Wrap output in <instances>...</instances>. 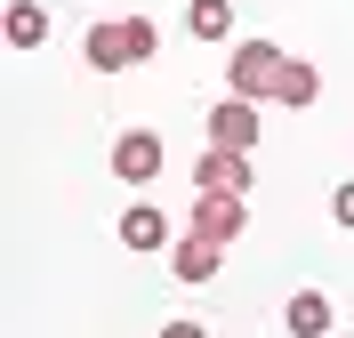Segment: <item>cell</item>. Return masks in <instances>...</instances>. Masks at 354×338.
I'll return each mask as SVG.
<instances>
[{
    "label": "cell",
    "mask_w": 354,
    "mask_h": 338,
    "mask_svg": "<svg viewBox=\"0 0 354 338\" xmlns=\"http://www.w3.org/2000/svg\"><path fill=\"white\" fill-rule=\"evenodd\" d=\"M218 258H225V242H209V234H194V225H185V242L169 250V274H177V282H209V274H218Z\"/></svg>",
    "instance_id": "obj_7"
},
{
    "label": "cell",
    "mask_w": 354,
    "mask_h": 338,
    "mask_svg": "<svg viewBox=\"0 0 354 338\" xmlns=\"http://www.w3.org/2000/svg\"><path fill=\"white\" fill-rule=\"evenodd\" d=\"M121 242H129V250H161V242H169V209L129 202V209H121Z\"/></svg>",
    "instance_id": "obj_9"
},
{
    "label": "cell",
    "mask_w": 354,
    "mask_h": 338,
    "mask_svg": "<svg viewBox=\"0 0 354 338\" xmlns=\"http://www.w3.org/2000/svg\"><path fill=\"white\" fill-rule=\"evenodd\" d=\"M161 338H209V330H201V322H169Z\"/></svg>",
    "instance_id": "obj_15"
},
{
    "label": "cell",
    "mask_w": 354,
    "mask_h": 338,
    "mask_svg": "<svg viewBox=\"0 0 354 338\" xmlns=\"http://www.w3.org/2000/svg\"><path fill=\"white\" fill-rule=\"evenodd\" d=\"M121 32H129V57H137V65H153V48H161L153 24H145V17H121Z\"/></svg>",
    "instance_id": "obj_13"
},
{
    "label": "cell",
    "mask_w": 354,
    "mask_h": 338,
    "mask_svg": "<svg viewBox=\"0 0 354 338\" xmlns=\"http://www.w3.org/2000/svg\"><path fill=\"white\" fill-rule=\"evenodd\" d=\"M8 48H48V8L41 0H8Z\"/></svg>",
    "instance_id": "obj_12"
},
{
    "label": "cell",
    "mask_w": 354,
    "mask_h": 338,
    "mask_svg": "<svg viewBox=\"0 0 354 338\" xmlns=\"http://www.w3.org/2000/svg\"><path fill=\"white\" fill-rule=\"evenodd\" d=\"M161 161H169V145H161L153 129H121V137H113V178H121V185H153Z\"/></svg>",
    "instance_id": "obj_2"
},
{
    "label": "cell",
    "mask_w": 354,
    "mask_h": 338,
    "mask_svg": "<svg viewBox=\"0 0 354 338\" xmlns=\"http://www.w3.org/2000/svg\"><path fill=\"white\" fill-rule=\"evenodd\" d=\"M330 218H338V225H346V234H354V178H346V185H338V194H330Z\"/></svg>",
    "instance_id": "obj_14"
},
{
    "label": "cell",
    "mask_w": 354,
    "mask_h": 338,
    "mask_svg": "<svg viewBox=\"0 0 354 338\" xmlns=\"http://www.w3.org/2000/svg\"><path fill=\"white\" fill-rule=\"evenodd\" d=\"M185 32L194 41H234V0H185Z\"/></svg>",
    "instance_id": "obj_11"
},
{
    "label": "cell",
    "mask_w": 354,
    "mask_h": 338,
    "mask_svg": "<svg viewBox=\"0 0 354 338\" xmlns=\"http://www.w3.org/2000/svg\"><path fill=\"white\" fill-rule=\"evenodd\" d=\"M81 57H88V73H121V65H137L121 24H88V32H81Z\"/></svg>",
    "instance_id": "obj_8"
},
{
    "label": "cell",
    "mask_w": 354,
    "mask_h": 338,
    "mask_svg": "<svg viewBox=\"0 0 354 338\" xmlns=\"http://www.w3.org/2000/svg\"><path fill=\"white\" fill-rule=\"evenodd\" d=\"M209 145H225V153H250V145H258V105H250V97H225V105L209 113Z\"/></svg>",
    "instance_id": "obj_5"
},
{
    "label": "cell",
    "mask_w": 354,
    "mask_h": 338,
    "mask_svg": "<svg viewBox=\"0 0 354 338\" xmlns=\"http://www.w3.org/2000/svg\"><path fill=\"white\" fill-rule=\"evenodd\" d=\"M194 234H209V242H242L250 225V194H194Z\"/></svg>",
    "instance_id": "obj_3"
},
{
    "label": "cell",
    "mask_w": 354,
    "mask_h": 338,
    "mask_svg": "<svg viewBox=\"0 0 354 338\" xmlns=\"http://www.w3.org/2000/svg\"><path fill=\"white\" fill-rule=\"evenodd\" d=\"M274 81H282V48H274V41H242V48H234V65H225V97L266 105Z\"/></svg>",
    "instance_id": "obj_1"
},
{
    "label": "cell",
    "mask_w": 354,
    "mask_h": 338,
    "mask_svg": "<svg viewBox=\"0 0 354 338\" xmlns=\"http://www.w3.org/2000/svg\"><path fill=\"white\" fill-rule=\"evenodd\" d=\"M314 97H322V73H314L306 57H282V81H274V105H298V113H306Z\"/></svg>",
    "instance_id": "obj_10"
},
{
    "label": "cell",
    "mask_w": 354,
    "mask_h": 338,
    "mask_svg": "<svg viewBox=\"0 0 354 338\" xmlns=\"http://www.w3.org/2000/svg\"><path fill=\"white\" fill-rule=\"evenodd\" d=\"M330 322H338L330 290H290V306H282V330L290 338H330Z\"/></svg>",
    "instance_id": "obj_6"
},
{
    "label": "cell",
    "mask_w": 354,
    "mask_h": 338,
    "mask_svg": "<svg viewBox=\"0 0 354 338\" xmlns=\"http://www.w3.org/2000/svg\"><path fill=\"white\" fill-rule=\"evenodd\" d=\"M250 185H258L250 153H225V145H209V153L194 161V194H250Z\"/></svg>",
    "instance_id": "obj_4"
}]
</instances>
